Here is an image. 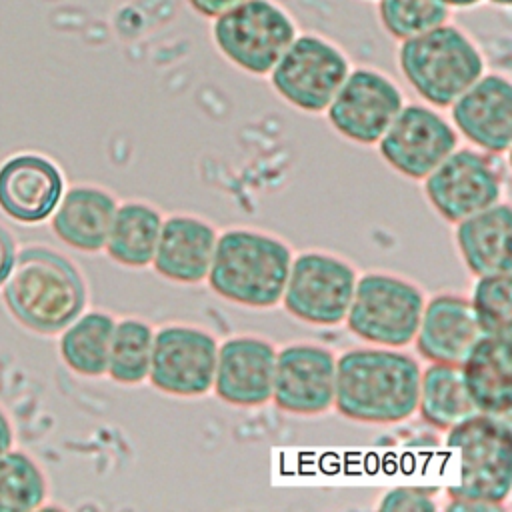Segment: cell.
<instances>
[{"instance_id": "19", "label": "cell", "mask_w": 512, "mask_h": 512, "mask_svg": "<svg viewBox=\"0 0 512 512\" xmlns=\"http://www.w3.org/2000/svg\"><path fill=\"white\" fill-rule=\"evenodd\" d=\"M216 238L218 232L208 220L192 214H172L162 220L150 266L164 280L200 284L208 276Z\"/></svg>"}, {"instance_id": "23", "label": "cell", "mask_w": 512, "mask_h": 512, "mask_svg": "<svg viewBox=\"0 0 512 512\" xmlns=\"http://www.w3.org/2000/svg\"><path fill=\"white\" fill-rule=\"evenodd\" d=\"M162 220L160 210L148 202L128 200L118 204L104 244L108 258L126 268L150 266Z\"/></svg>"}, {"instance_id": "14", "label": "cell", "mask_w": 512, "mask_h": 512, "mask_svg": "<svg viewBox=\"0 0 512 512\" xmlns=\"http://www.w3.org/2000/svg\"><path fill=\"white\" fill-rule=\"evenodd\" d=\"M336 356L314 342H294L276 350L272 402L286 414L318 416L334 402Z\"/></svg>"}, {"instance_id": "4", "label": "cell", "mask_w": 512, "mask_h": 512, "mask_svg": "<svg viewBox=\"0 0 512 512\" xmlns=\"http://www.w3.org/2000/svg\"><path fill=\"white\" fill-rule=\"evenodd\" d=\"M398 66L404 80L426 104L448 108L484 74V56L464 30L446 22L402 40Z\"/></svg>"}, {"instance_id": "31", "label": "cell", "mask_w": 512, "mask_h": 512, "mask_svg": "<svg viewBox=\"0 0 512 512\" xmlns=\"http://www.w3.org/2000/svg\"><path fill=\"white\" fill-rule=\"evenodd\" d=\"M242 2H246V0H186V4L190 6L192 12H196L202 18H208V20L222 16L224 12L236 8Z\"/></svg>"}, {"instance_id": "6", "label": "cell", "mask_w": 512, "mask_h": 512, "mask_svg": "<svg viewBox=\"0 0 512 512\" xmlns=\"http://www.w3.org/2000/svg\"><path fill=\"white\" fill-rule=\"evenodd\" d=\"M424 302L416 282L390 272H368L356 280L344 322L366 344L402 348L416 336Z\"/></svg>"}, {"instance_id": "5", "label": "cell", "mask_w": 512, "mask_h": 512, "mask_svg": "<svg viewBox=\"0 0 512 512\" xmlns=\"http://www.w3.org/2000/svg\"><path fill=\"white\" fill-rule=\"evenodd\" d=\"M446 432L456 462V484L448 486V496L504 506L512 488L508 416L474 412Z\"/></svg>"}, {"instance_id": "26", "label": "cell", "mask_w": 512, "mask_h": 512, "mask_svg": "<svg viewBox=\"0 0 512 512\" xmlns=\"http://www.w3.org/2000/svg\"><path fill=\"white\" fill-rule=\"evenodd\" d=\"M154 328L142 318H120L114 324L106 374L122 386L148 380Z\"/></svg>"}, {"instance_id": "29", "label": "cell", "mask_w": 512, "mask_h": 512, "mask_svg": "<svg viewBox=\"0 0 512 512\" xmlns=\"http://www.w3.org/2000/svg\"><path fill=\"white\" fill-rule=\"evenodd\" d=\"M384 32L402 42L450 22V8L438 0H376Z\"/></svg>"}, {"instance_id": "24", "label": "cell", "mask_w": 512, "mask_h": 512, "mask_svg": "<svg viewBox=\"0 0 512 512\" xmlns=\"http://www.w3.org/2000/svg\"><path fill=\"white\" fill-rule=\"evenodd\" d=\"M416 410L426 424L444 432L478 412L462 382L460 366L428 362L420 372Z\"/></svg>"}, {"instance_id": "32", "label": "cell", "mask_w": 512, "mask_h": 512, "mask_svg": "<svg viewBox=\"0 0 512 512\" xmlns=\"http://www.w3.org/2000/svg\"><path fill=\"white\" fill-rule=\"evenodd\" d=\"M16 244H14V238L12 234L0 224V288L2 284L6 282L12 266H14V260H16Z\"/></svg>"}, {"instance_id": "28", "label": "cell", "mask_w": 512, "mask_h": 512, "mask_svg": "<svg viewBox=\"0 0 512 512\" xmlns=\"http://www.w3.org/2000/svg\"><path fill=\"white\" fill-rule=\"evenodd\" d=\"M470 306L476 324L484 336L506 338L512 336V278L510 272L478 276Z\"/></svg>"}, {"instance_id": "17", "label": "cell", "mask_w": 512, "mask_h": 512, "mask_svg": "<svg viewBox=\"0 0 512 512\" xmlns=\"http://www.w3.org/2000/svg\"><path fill=\"white\" fill-rule=\"evenodd\" d=\"M62 194V170L42 154L20 152L0 164V210L14 222L48 220Z\"/></svg>"}, {"instance_id": "11", "label": "cell", "mask_w": 512, "mask_h": 512, "mask_svg": "<svg viewBox=\"0 0 512 512\" xmlns=\"http://www.w3.org/2000/svg\"><path fill=\"white\" fill-rule=\"evenodd\" d=\"M402 106L404 94L388 74L376 68H350L324 112L342 138L372 146Z\"/></svg>"}, {"instance_id": "12", "label": "cell", "mask_w": 512, "mask_h": 512, "mask_svg": "<svg viewBox=\"0 0 512 512\" xmlns=\"http://www.w3.org/2000/svg\"><path fill=\"white\" fill-rule=\"evenodd\" d=\"M376 146L390 168L410 180H424L458 148V132L434 106L404 104Z\"/></svg>"}, {"instance_id": "10", "label": "cell", "mask_w": 512, "mask_h": 512, "mask_svg": "<svg viewBox=\"0 0 512 512\" xmlns=\"http://www.w3.org/2000/svg\"><path fill=\"white\" fill-rule=\"evenodd\" d=\"M216 352V338L200 326H160L154 330L148 382L168 396H204L212 390Z\"/></svg>"}, {"instance_id": "34", "label": "cell", "mask_w": 512, "mask_h": 512, "mask_svg": "<svg viewBox=\"0 0 512 512\" xmlns=\"http://www.w3.org/2000/svg\"><path fill=\"white\" fill-rule=\"evenodd\" d=\"M12 442H14V432H12V426H10V420L8 416L4 414V410L0 408V454L10 450L12 448Z\"/></svg>"}, {"instance_id": "33", "label": "cell", "mask_w": 512, "mask_h": 512, "mask_svg": "<svg viewBox=\"0 0 512 512\" xmlns=\"http://www.w3.org/2000/svg\"><path fill=\"white\" fill-rule=\"evenodd\" d=\"M446 510H458V512H496L504 510L502 504H492L484 500H472V498H450L446 504Z\"/></svg>"}, {"instance_id": "36", "label": "cell", "mask_w": 512, "mask_h": 512, "mask_svg": "<svg viewBox=\"0 0 512 512\" xmlns=\"http://www.w3.org/2000/svg\"><path fill=\"white\" fill-rule=\"evenodd\" d=\"M484 2H490L498 8H510V4H512V0H484Z\"/></svg>"}, {"instance_id": "15", "label": "cell", "mask_w": 512, "mask_h": 512, "mask_svg": "<svg viewBox=\"0 0 512 512\" xmlns=\"http://www.w3.org/2000/svg\"><path fill=\"white\" fill-rule=\"evenodd\" d=\"M276 346L254 334H238L216 352L214 394L236 408H258L272 398Z\"/></svg>"}, {"instance_id": "21", "label": "cell", "mask_w": 512, "mask_h": 512, "mask_svg": "<svg viewBox=\"0 0 512 512\" xmlns=\"http://www.w3.org/2000/svg\"><path fill=\"white\" fill-rule=\"evenodd\" d=\"M462 382L478 412L510 416L512 360L510 340L480 336L460 364Z\"/></svg>"}, {"instance_id": "7", "label": "cell", "mask_w": 512, "mask_h": 512, "mask_svg": "<svg viewBox=\"0 0 512 512\" xmlns=\"http://www.w3.org/2000/svg\"><path fill=\"white\" fill-rule=\"evenodd\" d=\"M296 34L292 14L274 0H246L212 20L218 52L254 76H266Z\"/></svg>"}, {"instance_id": "8", "label": "cell", "mask_w": 512, "mask_h": 512, "mask_svg": "<svg viewBox=\"0 0 512 512\" xmlns=\"http://www.w3.org/2000/svg\"><path fill=\"white\" fill-rule=\"evenodd\" d=\"M350 72V60L338 44L320 34H296L268 72L274 92L292 108L320 114L328 108Z\"/></svg>"}, {"instance_id": "35", "label": "cell", "mask_w": 512, "mask_h": 512, "mask_svg": "<svg viewBox=\"0 0 512 512\" xmlns=\"http://www.w3.org/2000/svg\"><path fill=\"white\" fill-rule=\"evenodd\" d=\"M438 2L452 10V8H474V6L482 4L484 0H438Z\"/></svg>"}, {"instance_id": "1", "label": "cell", "mask_w": 512, "mask_h": 512, "mask_svg": "<svg viewBox=\"0 0 512 512\" xmlns=\"http://www.w3.org/2000/svg\"><path fill=\"white\" fill-rule=\"evenodd\" d=\"M420 372L418 360L400 348H350L336 358L332 408L360 424L404 422L418 406Z\"/></svg>"}, {"instance_id": "3", "label": "cell", "mask_w": 512, "mask_h": 512, "mask_svg": "<svg viewBox=\"0 0 512 512\" xmlns=\"http://www.w3.org/2000/svg\"><path fill=\"white\" fill-rule=\"evenodd\" d=\"M292 256L290 246L270 232L230 228L216 238L206 280L222 300L266 310L280 304Z\"/></svg>"}, {"instance_id": "20", "label": "cell", "mask_w": 512, "mask_h": 512, "mask_svg": "<svg viewBox=\"0 0 512 512\" xmlns=\"http://www.w3.org/2000/svg\"><path fill=\"white\" fill-rule=\"evenodd\" d=\"M116 206V198L100 186H72L62 194L50 216L52 232L74 250L100 252L104 250Z\"/></svg>"}, {"instance_id": "9", "label": "cell", "mask_w": 512, "mask_h": 512, "mask_svg": "<svg viewBox=\"0 0 512 512\" xmlns=\"http://www.w3.org/2000/svg\"><path fill=\"white\" fill-rule=\"evenodd\" d=\"M358 280L356 268L330 252L308 250L292 256L280 298L284 310L310 326L344 322Z\"/></svg>"}, {"instance_id": "13", "label": "cell", "mask_w": 512, "mask_h": 512, "mask_svg": "<svg viewBox=\"0 0 512 512\" xmlns=\"http://www.w3.org/2000/svg\"><path fill=\"white\" fill-rule=\"evenodd\" d=\"M424 194L446 222L456 224L500 202L502 176L488 152L454 148L424 178Z\"/></svg>"}, {"instance_id": "16", "label": "cell", "mask_w": 512, "mask_h": 512, "mask_svg": "<svg viewBox=\"0 0 512 512\" xmlns=\"http://www.w3.org/2000/svg\"><path fill=\"white\" fill-rule=\"evenodd\" d=\"M450 122L470 144L504 154L512 142V86L502 74H482L450 106Z\"/></svg>"}, {"instance_id": "27", "label": "cell", "mask_w": 512, "mask_h": 512, "mask_svg": "<svg viewBox=\"0 0 512 512\" xmlns=\"http://www.w3.org/2000/svg\"><path fill=\"white\" fill-rule=\"evenodd\" d=\"M48 486L44 472L26 452L0 454V512H28L42 506Z\"/></svg>"}, {"instance_id": "30", "label": "cell", "mask_w": 512, "mask_h": 512, "mask_svg": "<svg viewBox=\"0 0 512 512\" xmlns=\"http://www.w3.org/2000/svg\"><path fill=\"white\" fill-rule=\"evenodd\" d=\"M378 510H394V512H434V490L420 486H398L388 490L378 506Z\"/></svg>"}, {"instance_id": "25", "label": "cell", "mask_w": 512, "mask_h": 512, "mask_svg": "<svg viewBox=\"0 0 512 512\" xmlns=\"http://www.w3.org/2000/svg\"><path fill=\"white\" fill-rule=\"evenodd\" d=\"M116 318L102 310L76 316L60 332V358L76 374L96 378L106 374Z\"/></svg>"}, {"instance_id": "22", "label": "cell", "mask_w": 512, "mask_h": 512, "mask_svg": "<svg viewBox=\"0 0 512 512\" xmlns=\"http://www.w3.org/2000/svg\"><path fill=\"white\" fill-rule=\"evenodd\" d=\"M512 214L508 202H496L456 222V246L464 266L478 278L512 272Z\"/></svg>"}, {"instance_id": "2", "label": "cell", "mask_w": 512, "mask_h": 512, "mask_svg": "<svg viewBox=\"0 0 512 512\" xmlns=\"http://www.w3.org/2000/svg\"><path fill=\"white\" fill-rule=\"evenodd\" d=\"M86 284L80 270L60 252L28 246L16 252L2 284V300L12 318L44 336L60 334L86 308Z\"/></svg>"}, {"instance_id": "18", "label": "cell", "mask_w": 512, "mask_h": 512, "mask_svg": "<svg viewBox=\"0 0 512 512\" xmlns=\"http://www.w3.org/2000/svg\"><path fill=\"white\" fill-rule=\"evenodd\" d=\"M480 336L470 298L442 292L424 302L412 342L426 362L460 366Z\"/></svg>"}]
</instances>
